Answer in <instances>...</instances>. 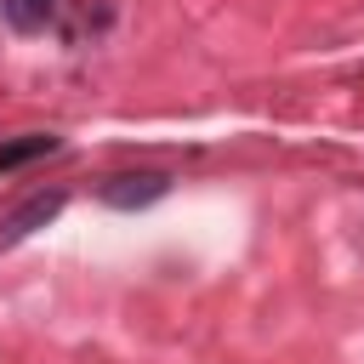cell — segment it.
I'll return each instance as SVG.
<instances>
[{"instance_id": "4", "label": "cell", "mask_w": 364, "mask_h": 364, "mask_svg": "<svg viewBox=\"0 0 364 364\" xmlns=\"http://www.w3.org/2000/svg\"><path fill=\"white\" fill-rule=\"evenodd\" d=\"M0 17H6V28H17V34H40V28L57 17V0H0Z\"/></svg>"}, {"instance_id": "3", "label": "cell", "mask_w": 364, "mask_h": 364, "mask_svg": "<svg viewBox=\"0 0 364 364\" xmlns=\"http://www.w3.org/2000/svg\"><path fill=\"white\" fill-rule=\"evenodd\" d=\"M57 148H63V136H51V131H28V136L0 142V176H6V171H23V165H34V159H46V154H57Z\"/></svg>"}, {"instance_id": "1", "label": "cell", "mask_w": 364, "mask_h": 364, "mask_svg": "<svg viewBox=\"0 0 364 364\" xmlns=\"http://www.w3.org/2000/svg\"><path fill=\"white\" fill-rule=\"evenodd\" d=\"M165 193H171V176H165V171H114V176L97 182V199H102L108 210H148V205H159Z\"/></svg>"}, {"instance_id": "2", "label": "cell", "mask_w": 364, "mask_h": 364, "mask_svg": "<svg viewBox=\"0 0 364 364\" xmlns=\"http://www.w3.org/2000/svg\"><path fill=\"white\" fill-rule=\"evenodd\" d=\"M63 205H68V193H63V188H46V193L23 199L17 210H6V216H0V256L17 250L23 239H34L40 228H51V222L63 216Z\"/></svg>"}]
</instances>
